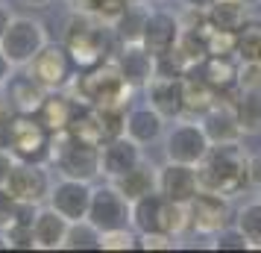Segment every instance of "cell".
Here are the masks:
<instances>
[{"label": "cell", "mask_w": 261, "mask_h": 253, "mask_svg": "<svg viewBox=\"0 0 261 253\" xmlns=\"http://www.w3.org/2000/svg\"><path fill=\"white\" fill-rule=\"evenodd\" d=\"M62 44L68 48L76 71H83V68H94L100 62L112 59L115 44H120V41L112 33V24H106V21H100L88 12V15H73L68 21Z\"/></svg>", "instance_id": "obj_1"}, {"label": "cell", "mask_w": 261, "mask_h": 253, "mask_svg": "<svg viewBox=\"0 0 261 253\" xmlns=\"http://www.w3.org/2000/svg\"><path fill=\"white\" fill-rule=\"evenodd\" d=\"M197 180H200V189L226 194V197L244 192L249 186L244 147L238 145V142L212 145L208 153L202 156V162L197 165Z\"/></svg>", "instance_id": "obj_2"}, {"label": "cell", "mask_w": 261, "mask_h": 253, "mask_svg": "<svg viewBox=\"0 0 261 253\" xmlns=\"http://www.w3.org/2000/svg\"><path fill=\"white\" fill-rule=\"evenodd\" d=\"M71 85L76 91V100H83L88 106H126L132 95V85L120 77L115 59L76 71Z\"/></svg>", "instance_id": "obj_3"}, {"label": "cell", "mask_w": 261, "mask_h": 253, "mask_svg": "<svg viewBox=\"0 0 261 253\" xmlns=\"http://www.w3.org/2000/svg\"><path fill=\"white\" fill-rule=\"evenodd\" d=\"M129 227L141 233H167V236H182L188 229V209L182 203L167 200L162 192H150L129 203Z\"/></svg>", "instance_id": "obj_4"}, {"label": "cell", "mask_w": 261, "mask_h": 253, "mask_svg": "<svg viewBox=\"0 0 261 253\" xmlns=\"http://www.w3.org/2000/svg\"><path fill=\"white\" fill-rule=\"evenodd\" d=\"M47 162L56 165L62 177L91 182L94 177H100V145H88V142H80L68 133H59L53 135Z\"/></svg>", "instance_id": "obj_5"}, {"label": "cell", "mask_w": 261, "mask_h": 253, "mask_svg": "<svg viewBox=\"0 0 261 253\" xmlns=\"http://www.w3.org/2000/svg\"><path fill=\"white\" fill-rule=\"evenodd\" d=\"M44 44H47V30L38 18H30V15H12L0 38V50L12 62V68H27Z\"/></svg>", "instance_id": "obj_6"}, {"label": "cell", "mask_w": 261, "mask_h": 253, "mask_svg": "<svg viewBox=\"0 0 261 253\" xmlns=\"http://www.w3.org/2000/svg\"><path fill=\"white\" fill-rule=\"evenodd\" d=\"M53 133L38 121V115H15L9 133V153L18 162H47Z\"/></svg>", "instance_id": "obj_7"}, {"label": "cell", "mask_w": 261, "mask_h": 253, "mask_svg": "<svg viewBox=\"0 0 261 253\" xmlns=\"http://www.w3.org/2000/svg\"><path fill=\"white\" fill-rule=\"evenodd\" d=\"M27 74H30L36 83L44 85L47 91H56V88H68V85L73 83L76 65H73L71 53H68V48H65L62 41L59 44L47 41V44L33 56V62L27 65Z\"/></svg>", "instance_id": "obj_8"}, {"label": "cell", "mask_w": 261, "mask_h": 253, "mask_svg": "<svg viewBox=\"0 0 261 253\" xmlns=\"http://www.w3.org/2000/svg\"><path fill=\"white\" fill-rule=\"evenodd\" d=\"M185 209H188V229L200 233V236H214L232 224V206H229L226 194L200 189Z\"/></svg>", "instance_id": "obj_9"}, {"label": "cell", "mask_w": 261, "mask_h": 253, "mask_svg": "<svg viewBox=\"0 0 261 253\" xmlns=\"http://www.w3.org/2000/svg\"><path fill=\"white\" fill-rule=\"evenodd\" d=\"M208 147H212V142H208L200 121H179L165 135V156L170 162L200 165L202 156L208 153Z\"/></svg>", "instance_id": "obj_10"}, {"label": "cell", "mask_w": 261, "mask_h": 253, "mask_svg": "<svg viewBox=\"0 0 261 253\" xmlns=\"http://www.w3.org/2000/svg\"><path fill=\"white\" fill-rule=\"evenodd\" d=\"M88 221L100 233L129 227V200L109 182V186H94L91 189V203H88Z\"/></svg>", "instance_id": "obj_11"}, {"label": "cell", "mask_w": 261, "mask_h": 253, "mask_svg": "<svg viewBox=\"0 0 261 253\" xmlns=\"http://www.w3.org/2000/svg\"><path fill=\"white\" fill-rule=\"evenodd\" d=\"M50 174L44 171L41 162H18L15 159L12 171L6 177V192L15 200H27V203H41L50 194Z\"/></svg>", "instance_id": "obj_12"}, {"label": "cell", "mask_w": 261, "mask_h": 253, "mask_svg": "<svg viewBox=\"0 0 261 253\" xmlns=\"http://www.w3.org/2000/svg\"><path fill=\"white\" fill-rule=\"evenodd\" d=\"M91 182L88 180H73V177H62L59 182L50 186L47 206L56 209L62 218L68 221H83L88 215V203H91Z\"/></svg>", "instance_id": "obj_13"}, {"label": "cell", "mask_w": 261, "mask_h": 253, "mask_svg": "<svg viewBox=\"0 0 261 253\" xmlns=\"http://www.w3.org/2000/svg\"><path fill=\"white\" fill-rule=\"evenodd\" d=\"M241 91V88H238ZM238 91H229V95H217V103H214L205 115L200 118L202 130L208 135L212 145H226V142H241L244 139V130L235 118V97Z\"/></svg>", "instance_id": "obj_14"}, {"label": "cell", "mask_w": 261, "mask_h": 253, "mask_svg": "<svg viewBox=\"0 0 261 253\" xmlns=\"http://www.w3.org/2000/svg\"><path fill=\"white\" fill-rule=\"evenodd\" d=\"M144 88H147V103L165 121L185 115V85H182V77H153Z\"/></svg>", "instance_id": "obj_15"}, {"label": "cell", "mask_w": 261, "mask_h": 253, "mask_svg": "<svg viewBox=\"0 0 261 253\" xmlns=\"http://www.w3.org/2000/svg\"><path fill=\"white\" fill-rule=\"evenodd\" d=\"M144 159V150L138 142H132L129 135L123 133L118 139H109L100 145V174L115 180L120 174H126L129 168H135Z\"/></svg>", "instance_id": "obj_16"}, {"label": "cell", "mask_w": 261, "mask_h": 253, "mask_svg": "<svg viewBox=\"0 0 261 253\" xmlns=\"http://www.w3.org/2000/svg\"><path fill=\"white\" fill-rule=\"evenodd\" d=\"M159 192L173 203L188 206V200L200 192V180H197V165H182V162H170L159 168Z\"/></svg>", "instance_id": "obj_17"}, {"label": "cell", "mask_w": 261, "mask_h": 253, "mask_svg": "<svg viewBox=\"0 0 261 253\" xmlns=\"http://www.w3.org/2000/svg\"><path fill=\"white\" fill-rule=\"evenodd\" d=\"M112 59L118 62V71L120 77L132 85V88H144V85L153 80V53L144 48L141 41H126V44H120L118 53L112 56Z\"/></svg>", "instance_id": "obj_18"}, {"label": "cell", "mask_w": 261, "mask_h": 253, "mask_svg": "<svg viewBox=\"0 0 261 253\" xmlns=\"http://www.w3.org/2000/svg\"><path fill=\"white\" fill-rule=\"evenodd\" d=\"M179 33H182V24H179V15L165 12V9H155V12L147 15L144 21V33H141V44L153 56L165 53V50L176 48Z\"/></svg>", "instance_id": "obj_19"}, {"label": "cell", "mask_w": 261, "mask_h": 253, "mask_svg": "<svg viewBox=\"0 0 261 253\" xmlns=\"http://www.w3.org/2000/svg\"><path fill=\"white\" fill-rule=\"evenodd\" d=\"M3 95H6L9 106L18 115H36L38 106H41V100H44V95H47V88L41 83H36L24 68V71H18V74L12 71V77L3 83Z\"/></svg>", "instance_id": "obj_20"}, {"label": "cell", "mask_w": 261, "mask_h": 253, "mask_svg": "<svg viewBox=\"0 0 261 253\" xmlns=\"http://www.w3.org/2000/svg\"><path fill=\"white\" fill-rule=\"evenodd\" d=\"M76 106H80L76 97H71L65 88H56V91H47V95H44V100H41V106H38L36 115L50 133L59 135V133L68 130V124H71Z\"/></svg>", "instance_id": "obj_21"}, {"label": "cell", "mask_w": 261, "mask_h": 253, "mask_svg": "<svg viewBox=\"0 0 261 253\" xmlns=\"http://www.w3.org/2000/svg\"><path fill=\"white\" fill-rule=\"evenodd\" d=\"M165 124H167V121L162 118L150 103L126 112V135H129L132 142H138L141 147L159 142L162 133H165Z\"/></svg>", "instance_id": "obj_22"}, {"label": "cell", "mask_w": 261, "mask_h": 253, "mask_svg": "<svg viewBox=\"0 0 261 253\" xmlns=\"http://www.w3.org/2000/svg\"><path fill=\"white\" fill-rule=\"evenodd\" d=\"M112 186L118 189L126 200H138V197H144V194L150 192H159V168H153L150 162H138L135 168H129L126 174H120V177H115L112 180Z\"/></svg>", "instance_id": "obj_23"}, {"label": "cell", "mask_w": 261, "mask_h": 253, "mask_svg": "<svg viewBox=\"0 0 261 253\" xmlns=\"http://www.w3.org/2000/svg\"><path fill=\"white\" fill-rule=\"evenodd\" d=\"M68 218H62L56 209H38L36 221H33V239H36L38 250H59L65 244V233H68Z\"/></svg>", "instance_id": "obj_24"}, {"label": "cell", "mask_w": 261, "mask_h": 253, "mask_svg": "<svg viewBox=\"0 0 261 253\" xmlns=\"http://www.w3.org/2000/svg\"><path fill=\"white\" fill-rule=\"evenodd\" d=\"M238 65H241L238 56H205L200 62V74L217 95H226L238 88Z\"/></svg>", "instance_id": "obj_25"}, {"label": "cell", "mask_w": 261, "mask_h": 253, "mask_svg": "<svg viewBox=\"0 0 261 253\" xmlns=\"http://www.w3.org/2000/svg\"><path fill=\"white\" fill-rule=\"evenodd\" d=\"M247 3L244 0H212L208 6H205V21L212 30H229V33H235L238 27L247 21Z\"/></svg>", "instance_id": "obj_26"}, {"label": "cell", "mask_w": 261, "mask_h": 253, "mask_svg": "<svg viewBox=\"0 0 261 253\" xmlns=\"http://www.w3.org/2000/svg\"><path fill=\"white\" fill-rule=\"evenodd\" d=\"M147 15H150V9H144L138 0H132L129 6H126V9L112 21V33L118 36L120 44H126V41H141Z\"/></svg>", "instance_id": "obj_27"}, {"label": "cell", "mask_w": 261, "mask_h": 253, "mask_svg": "<svg viewBox=\"0 0 261 253\" xmlns=\"http://www.w3.org/2000/svg\"><path fill=\"white\" fill-rule=\"evenodd\" d=\"M232 106L244 135H261V91H238Z\"/></svg>", "instance_id": "obj_28"}, {"label": "cell", "mask_w": 261, "mask_h": 253, "mask_svg": "<svg viewBox=\"0 0 261 253\" xmlns=\"http://www.w3.org/2000/svg\"><path fill=\"white\" fill-rule=\"evenodd\" d=\"M235 56L241 62H261V18H247L235 30Z\"/></svg>", "instance_id": "obj_29"}, {"label": "cell", "mask_w": 261, "mask_h": 253, "mask_svg": "<svg viewBox=\"0 0 261 253\" xmlns=\"http://www.w3.org/2000/svg\"><path fill=\"white\" fill-rule=\"evenodd\" d=\"M68 135L80 139V142H88V145H103V135H100V121H97V112L94 106H88L80 100V106L73 112L71 124H68Z\"/></svg>", "instance_id": "obj_30"}, {"label": "cell", "mask_w": 261, "mask_h": 253, "mask_svg": "<svg viewBox=\"0 0 261 253\" xmlns=\"http://www.w3.org/2000/svg\"><path fill=\"white\" fill-rule=\"evenodd\" d=\"M235 227L241 229V236L249 241V250L255 247L261 250V197L249 200L235 212Z\"/></svg>", "instance_id": "obj_31"}, {"label": "cell", "mask_w": 261, "mask_h": 253, "mask_svg": "<svg viewBox=\"0 0 261 253\" xmlns=\"http://www.w3.org/2000/svg\"><path fill=\"white\" fill-rule=\"evenodd\" d=\"M62 247H65V250H100V229H97L88 218L71 221Z\"/></svg>", "instance_id": "obj_32"}, {"label": "cell", "mask_w": 261, "mask_h": 253, "mask_svg": "<svg viewBox=\"0 0 261 253\" xmlns=\"http://www.w3.org/2000/svg\"><path fill=\"white\" fill-rule=\"evenodd\" d=\"M208 30V27H205ZM205 30H182L176 41V50L188 65H200L208 56V44H205Z\"/></svg>", "instance_id": "obj_33"}, {"label": "cell", "mask_w": 261, "mask_h": 253, "mask_svg": "<svg viewBox=\"0 0 261 253\" xmlns=\"http://www.w3.org/2000/svg\"><path fill=\"white\" fill-rule=\"evenodd\" d=\"M94 112H97V121H100L103 142L126 133V106H94Z\"/></svg>", "instance_id": "obj_34"}, {"label": "cell", "mask_w": 261, "mask_h": 253, "mask_svg": "<svg viewBox=\"0 0 261 253\" xmlns=\"http://www.w3.org/2000/svg\"><path fill=\"white\" fill-rule=\"evenodd\" d=\"M155 65H153V77H185V68H188V62L182 59V53L176 48L165 50V53H159L153 56Z\"/></svg>", "instance_id": "obj_35"}, {"label": "cell", "mask_w": 261, "mask_h": 253, "mask_svg": "<svg viewBox=\"0 0 261 253\" xmlns=\"http://www.w3.org/2000/svg\"><path fill=\"white\" fill-rule=\"evenodd\" d=\"M132 247H138V236L129 227L100 233V250H132Z\"/></svg>", "instance_id": "obj_36"}, {"label": "cell", "mask_w": 261, "mask_h": 253, "mask_svg": "<svg viewBox=\"0 0 261 253\" xmlns=\"http://www.w3.org/2000/svg\"><path fill=\"white\" fill-rule=\"evenodd\" d=\"M129 3H132V0H83L85 12H91L94 18L106 21V24H112V21H115V18H118Z\"/></svg>", "instance_id": "obj_37"}, {"label": "cell", "mask_w": 261, "mask_h": 253, "mask_svg": "<svg viewBox=\"0 0 261 253\" xmlns=\"http://www.w3.org/2000/svg\"><path fill=\"white\" fill-rule=\"evenodd\" d=\"M205 44L208 56H235V33L229 30H205Z\"/></svg>", "instance_id": "obj_38"}, {"label": "cell", "mask_w": 261, "mask_h": 253, "mask_svg": "<svg viewBox=\"0 0 261 253\" xmlns=\"http://www.w3.org/2000/svg\"><path fill=\"white\" fill-rule=\"evenodd\" d=\"M3 241H6V247L33 250V247H36V239H33V224H21V221H12L9 227L3 229Z\"/></svg>", "instance_id": "obj_39"}, {"label": "cell", "mask_w": 261, "mask_h": 253, "mask_svg": "<svg viewBox=\"0 0 261 253\" xmlns=\"http://www.w3.org/2000/svg\"><path fill=\"white\" fill-rule=\"evenodd\" d=\"M214 250H249V241L241 236V229L238 227H223L220 233H214V241H212Z\"/></svg>", "instance_id": "obj_40"}, {"label": "cell", "mask_w": 261, "mask_h": 253, "mask_svg": "<svg viewBox=\"0 0 261 253\" xmlns=\"http://www.w3.org/2000/svg\"><path fill=\"white\" fill-rule=\"evenodd\" d=\"M238 88L241 91H261V62H241L238 65Z\"/></svg>", "instance_id": "obj_41"}, {"label": "cell", "mask_w": 261, "mask_h": 253, "mask_svg": "<svg viewBox=\"0 0 261 253\" xmlns=\"http://www.w3.org/2000/svg\"><path fill=\"white\" fill-rule=\"evenodd\" d=\"M138 247L141 250H173L176 239L167 236V233H141L138 236Z\"/></svg>", "instance_id": "obj_42"}, {"label": "cell", "mask_w": 261, "mask_h": 253, "mask_svg": "<svg viewBox=\"0 0 261 253\" xmlns=\"http://www.w3.org/2000/svg\"><path fill=\"white\" fill-rule=\"evenodd\" d=\"M15 115H18V112L9 106L6 95H0V150H9V133H12Z\"/></svg>", "instance_id": "obj_43"}, {"label": "cell", "mask_w": 261, "mask_h": 253, "mask_svg": "<svg viewBox=\"0 0 261 253\" xmlns=\"http://www.w3.org/2000/svg\"><path fill=\"white\" fill-rule=\"evenodd\" d=\"M15 209H18V200L6 192V186H0V229H6L15 221Z\"/></svg>", "instance_id": "obj_44"}, {"label": "cell", "mask_w": 261, "mask_h": 253, "mask_svg": "<svg viewBox=\"0 0 261 253\" xmlns=\"http://www.w3.org/2000/svg\"><path fill=\"white\" fill-rule=\"evenodd\" d=\"M247 177H249V186H261V153L247 156Z\"/></svg>", "instance_id": "obj_45"}, {"label": "cell", "mask_w": 261, "mask_h": 253, "mask_svg": "<svg viewBox=\"0 0 261 253\" xmlns=\"http://www.w3.org/2000/svg\"><path fill=\"white\" fill-rule=\"evenodd\" d=\"M12 165H15V156L9 150H0V186H6V177H9Z\"/></svg>", "instance_id": "obj_46"}, {"label": "cell", "mask_w": 261, "mask_h": 253, "mask_svg": "<svg viewBox=\"0 0 261 253\" xmlns=\"http://www.w3.org/2000/svg\"><path fill=\"white\" fill-rule=\"evenodd\" d=\"M12 62L6 59V53H3V50H0V88H3V83H6V80H9V77H12Z\"/></svg>", "instance_id": "obj_47"}, {"label": "cell", "mask_w": 261, "mask_h": 253, "mask_svg": "<svg viewBox=\"0 0 261 253\" xmlns=\"http://www.w3.org/2000/svg\"><path fill=\"white\" fill-rule=\"evenodd\" d=\"M9 21H12V12H9V6H6V3H0V38H3V33H6Z\"/></svg>", "instance_id": "obj_48"}, {"label": "cell", "mask_w": 261, "mask_h": 253, "mask_svg": "<svg viewBox=\"0 0 261 253\" xmlns=\"http://www.w3.org/2000/svg\"><path fill=\"white\" fill-rule=\"evenodd\" d=\"M185 3H188V6H200V9H205L212 0H185Z\"/></svg>", "instance_id": "obj_49"}, {"label": "cell", "mask_w": 261, "mask_h": 253, "mask_svg": "<svg viewBox=\"0 0 261 253\" xmlns=\"http://www.w3.org/2000/svg\"><path fill=\"white\" fill-rule=\"evenodd\" d=\"M244 3H247V6H258L261 0H244Z\"/></svg>", "instance_id": "obj_50"}, {"label": "cell", "mask_w": 261, "mask_h": 253, "mask_svg": "<svg viewBox=\"0 0 261 253\" xmlns=\"http://www.w3.org/2000/svg\"><path fill=\"white\" fill-rule=\"evenodd\" d=\"M27 3H44V0H27Z\"/></svg>", "instance_id": "obj_51"}]
</instances>
